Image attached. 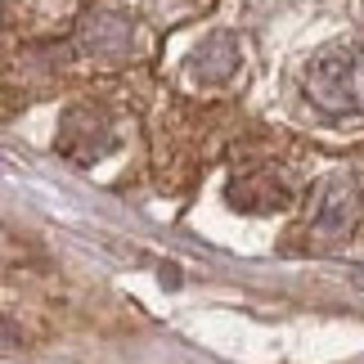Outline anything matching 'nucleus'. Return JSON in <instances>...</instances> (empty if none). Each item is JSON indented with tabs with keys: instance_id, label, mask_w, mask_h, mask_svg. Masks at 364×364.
Instances as JSON below:
<instances>
[{
	"instance_id": "f257e3e1",
	"label": "nucleus",
	"mask_w": 364,
	"mask_h": 364,
	"mask_svg": "<svg viewBox=\"0 0 364 364\" xmlns=\"http://www.w3.org/2000/svg\"><path fill=\"white\" fill-rule=\"evenodd\" d=\"M301 95L328 122H364V46H324L301 68Z\"/></svg>"
},
{
	"instance_id": "f03ea898",
	"label": "nucleus",
	"mask_w": 364,
	"mask_h": 364,
	"mask_svg": "<svg viewBox=\"0 0 364 364\" xmlns=\"http://www.w3.org/2000/svg\"><path fill=\"white\" fill-rule=\"evenodd\" d=\"M355 212H360V185L351 176H328L324 185L315 189L311 230L324 234V239H342V234L355 225Z\"/></svg>"
},
{
	"instance_id": "7ed1b4c3",
	"label": "nucleus",
	"mask_w": 364,
	"mask_h": 364,
	"mask_svg": "<svg viewBox=\"0 0 364 364\" xmlns=\"http://www.w3.org/2000/svg\"><path fill=\"white\" fill-rule=\"evenodd\" d=\"M230 198H234V207H243V212H279V207H288L292 189H288L284 171L265 166V171H257V176H239V180H234Z\"/></svg>"
},
{
	"instance_id": "20e7f679",
	"label": "nucleus",
	"mask_w": 364,
	"mask_h": 364,
	"mask_svg": "<svg viewBox=\"0 0 364 364\" xmlns=\"http://www.w3.org/2000/svg\"><path fill=\"white\" fill-rule=\"evenodd\" d=\"M239 63H243V54H239V41L234 36H207L198 50H193V59H189V73L193 81H203V86H225V81L239 73Z\"/></svg>"
},
{
	"instance_id": "39448f33",
	"label": "nucleus",
	"mask_w": 364,
	"mask_h": 364,
	"mask_svg": "<svg viewBox=\"0 0 364 364\" xmlns=\"http://www.w3.org/2000/svg\"><path fill=\"white\" fill-rule=\"evenodd\" d=\"M108 144H113V135H108V122H104L100 113H73V117L63 122L59 149L68 153V158L90 162V158H100Z\"/></svg>"
},
{
	"instance_id": "423d86ee",
	"label": "nucleus",
	"mask_w": 364,
	"mask_h": 364,
	"mask_svg": "<svg viewBox=\"0 0 364 364\" xmlns=\"http://www.w3.org/2000/svg\"><path fill=\"white\" fill-rule=\"evenodd\" d=\"M86 46L100 54V59H122L131 50V23L113 18V14H100V18L86 23Z\"/></svg>"
}]
</instances>
